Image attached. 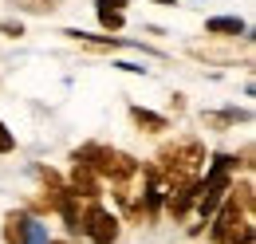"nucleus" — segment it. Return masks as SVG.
Segmentation results:
<instances>
[{
  "label": "nucleus",
  "instance_id": "1",
  "mask_svg": "<svg viewBox=\"0 0 256 244\" xmlns=\"http://www.w3.org/2000/svg\"><path fill=\"white\" fill-rule=\"evenodd\" d=\"M205 162H209V150L197 134H178L174 142L158 146V154L146 162L150 174L158 178V185L170 193V189H182V185H193L201 182L205 174Z\"/></svg>",
  "mask_w": 256,
  "mask_h": 244
},
{
  "label": "nucleus",
  "instance_id": "8",
  "mask_svg": "<svg viewBox=\"0 0 256 244\" xmlns=\"http://www.w3.org/2000/svg\"><path fill=\"white\" fill-rule=\"evenodd\" d=\"M130 122L138 126V134H154V138L174 130V122L166 114H158V110H150V106H130Z\"/></svg>",
  "mask_w": 256,
  "mask_h": 244
},
{
  "label": "nucleus",
  "instance_id": "9",
  "mask_svg": "<svg viewBox=\"0 0 256 244\" xmlns=\"http://www.w3.org/2000/svg\"><path fill=\"white\" fill-rule=\"evenodd\" d=\"M236 122H248V110H201V126L205 130H213V134H224V130H232Z\"/></svg>",
  "mask_w": 256,
  "mask_h": 244
},
{
  "label": "nucleus",
  "instance_id": "10",
  "mask_svg": "<svg viewBox=\"0 0 256 244\" xmlns=\"http://www.w3.org/2000/svg\"><path fill=\"white\" fill-rule=\"evenodd\" d=\"M244 20H236V16H213V20H205V36H213V40H236V36H244Z\"/></svg>",
  "mask_w": 256,
  "mask_h": 244
},
{
  "label": "nucleus",
  "instance_id": "12",
  "mask_svg": "<svg viewBox=\"0 0 256 244\" xmlns=\"http://www.w3.org/2000/svg\"><path fill=\"white\" fill-rule=\"evenodd\" d=\"M252 158H256V146H252V142H244V146H240V158L232 154V162H236V166H240L244 174H252V170H256V162H252Z\"/></svg>",
  "mask_w": 256,
  "mask_h": 244
},
{
  "label": "nucleus",
  "instance_id": "5",
  "mask_svg": "<svg viewBox=\"0 0 256 244\" xmlns=\"http://www.w3.org/2000/svg\"><path fill=\"white\" fill-rule=\"evenodd\" d=\"M36 178H40V197L28 201V209H32V213H60V205H64V197H67L60 170H52V166H36Z\"/></svg>",
  "mask_w": 256,
  "mask_h": 244
},
{
  "label": "nucleus",
  "instance_id": "3",
  "mask_svg": "<svg viewBox=\"0 0 256 244\" xmlns=\"http://www.w3.org/2000/svg\"><path fill=\"white\" fill-rule=\"evenodd\" d=\"M205 228H209V244H252L256 240V213L240 209L236 201L224 197L221 209L213 213V220Z\"/></svg>",
  "mask_w": 256,
  "mask_h": 244
},
{
  "label": "nucleus",
  "instance_id": "2",
  "mask_svg": "<svg viewBox=\"0 0 256 244\" xmlns=\"http://www.w3.org/2000/svg\"><path fill=\"white\" fill-rule=\"evenodd\" d=\"M71 162L87 166L102 185H106V182H110V185H114V182H126V178L138 174V166H142L134 154L118 150V146H106V142H83L79 150L71 154Z\"/></svg>",
  "mask_w": 256,
  "mask_h": 244
},
{
  "label": "nucleus",
  "instance_id": "13",
  "mask_svg": "<svg viewBox=\"0 0 256 244\" xmlns=\"http://www.w3.org/2000/svg\"><path fill=\"white\" fill-rule=\"evenodd\" d=\"M0 36L20 40V36H24V24H20V20H0Z\"/></svg>",
  "mask_w": 256,
  "mask_h": 244
},
{
  "label": "nucleus",
  "instance_id": "19",
  "mask_svg": "<svg viewBox=\"0 0 256 244\" xmlns=\"http://www.w3.org/2000/svg\"><path fill=\"white\" fill-rule=\"evenodd\" d=\"M154 4H174V0H154Z\"/></svg>",
  "mask_w": 256,
  "mask_h": 244
},
{
  "label": "nucleus",
  "instance_id": "14",
  "mask_svg": "<svg viewBox=\"0 0 256 244\" xmlns=\"http://www.w3.org/2000/svg\"><path fill=\"white\" fill-rule=\"evenodd\" d=\"M12 150H16V134L0 122V154H12Z\"/></svg>",
  "mask_w": 256,
  "mask_h": 244
},
{
  "label": "nucleus",
  "instance_id": "11",
  "mask_svg": "<svg viewBox=\"0 0 256 244\" xmlns=\"http://www.w3.org/2000/svg\"><path fill=\"white\" fill-rule=\"evenodd\" d=\"M95 16H98V28L110 32V40L126 28V12H114V8H102V4H95Z\"/></svg>",
  "mask_w": 256,
  "mask_h": 244
},
{
  "label": "nucleus",
  "instance_id": "17",
  "mask_svg": "<svg viewBox=\"0 0 256 244\" xmlns=\"http://www.w3.org/2000/svg\"><path fill=\"white\" fill-rule=\"evenodd\" d=\"M32 4H40V8H48V12H56V4H60V0H32Z\"/></svg>",
  "mask_w": 256,
  "mask_h": 244
},
{
  "label": "nucleus",
  "instance_id": "15",
  "mask_svg": "<svg viewBox=\"0 0 256 244\" xmlns=\"http://www.w3.org/2000/svg\"><path fill=\"white\" fill-rule=\"evenodd\" d=\"M95 4H102V8H114V12H126L130 0H95Z\"/></svg>",
  "mask_w": 256,
  "mask_h": 244
},
{
  "label": "nucleus",
  "instance_id": "6",
  "mask_svg": "<svg viewBox=\"0 0 256 244\" xmlns=\"http://www.w3.org/2000/svg\"><path fill=\"white\" fill-rule=\"evenodd\" d=\"M64 189L75 201H87V205H91V201H102V182H98L87 166H79V162H71V170H67V178H64Z\"/></svg>",
  "mask_w": 256,
  "mask_h": 244
},
{
  "label": "nucleus",
  "instance_id": "16",
  "mask_svg": "<svg viewBox=\"0 0 256 244\" xmlns=\"http://www.w3.org/2000/svg\"><path fill=\"white\" fill-rule=\"evenodd\" d=\"M170 106H174V114H182V110H186V94H174V102H170Z\"/></svg>",
  "mask_w": 256,
  "mask_h": 244
},
{
  "label": "nucleus",
  "instance_id": "18",
  "mask_svg": "<svg viewBox=\"0 0 256 244\" xmlns=\"http://www.w3.org/2000/svg\"><path fill=\"white\" fill-rule=\"evenodd\" d=\"M48 244H71V240H48Z\"/></svg>",
  "mask_w": 256,
  "mask_h": 244
},
{
  "label": "nucleus",
  "instance_id": "7",
  "mask_svg": "<svg viewBox=\"0 0 256 244\" xmlns=\"http://www.w3.org/2000/svg\"><path fill=\"white\" fill-rule=\"evenodd\" d=\"M32 216L24 209H8L4 213V244H32Z\"/></svg>",
  "mask_w": 256,
  "mask_h": 244
},
{
  "label": "nucleus",
  "instance_id": "4",
  "mask_svg": "<svg viewBox=\"0 0 256 244\" xmlns=\"http://www.w3.org/2000/svg\"><path fill=\"white\" fill-rule=\"evenodd\" d=\"M79 236H87L91 244H118L122 220H118V213H110L102 201H91V205H83V228H79Z\"/></svg>",
  "mask_w": 256,
  "mask_h": 244
}]
</instances>
